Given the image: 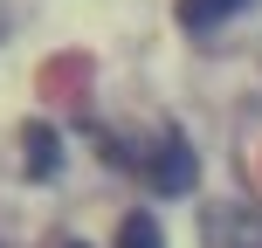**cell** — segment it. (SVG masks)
I'll use <instances>...</instances> for the list:
<instances>
[{"mask_svg":"<svg viewBox=\"0 0 262 248\" xmlns=\"http://www.w3.org/2000/svg\"><path fill=\"white\" fill-rule=\"evenodd\" d=\"M193 179H200L193 145H186L180 131H166V138H159V152L145 159V186H152V193H166V200H180V193H193Z\"/></svg>","mask_w":262,"mask_h":248,"instance_id":"6da1fadb","label":"cell"},{"mask_svg":"<svg viewBox=\"0 0 262 248\" xmlns=\"http://www.w3.org/2000/svg\"><path fill=\"white\" fill-rule=\"evenodd\" d=\"M200 235H207V248H262V221L242 214V207H207Z\"/></svg>","mask_w":262,"mask_h":248,"instance_id":"7a4b0ae2","label":"cell"},{"mask_svg":"<svg viewBox=\"0 0 262 248\" xmlns=\"http://www.w3.org/2000/svg\"><path fill=\"white\" fill-rule=\"evenodd\" d=\"M28 172H35V179H55V166H62V145H55V131L49 124H28Z\"/></svg>","mask_w":262,"mask_h":248,"instance_id":"3957f363","label":"cell"},{"mask_svg":"<svg viewBox=\"0 0 262 248\" xmlns=\"http://www.w3.org/2000/svg\"><path fill=\"white\" fill-rule=\"evenodd\" d=\"M242 7H249V0H180V28L200 35V28H221L228 14H242Z\"/></svg>","mask_w":262,"mask_h":248,"instance_id":"277c9868","label":"cell"},{"mask_svg":"<svg viewBox=\"0 0 262 248\" xmlns=\"http://www.w3.org/2000/svg\"><path fill=\"white\" fill-rule=\"evenodd\" d=\"M118 248H166V235H159V221H152V214H124Z\"/></svg>","mask_w":262,"mask_h":248,"instance_id":"5b68a950","label":"cell"},{"mask_svg":"<svg viewBox=\"0 0 262 248\" xmlns=\"http://www.w3.org/2000/svg\"><path fill=\"white\" fill-rule=\"evenodd\" d=\"M69 248H83V241H69Z\"/></svg>","mask_w":262,"mask_h":248,"instance_id":"8992f818","label":"cell"}]
</instances>
